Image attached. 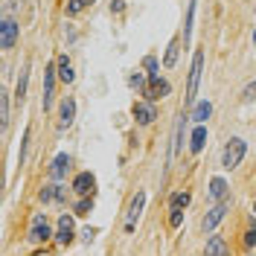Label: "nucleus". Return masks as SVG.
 Returning <instances> with one entry per match:
<instances>
[{
	"instance_id": "f257e3e1",
	"label": "nucleus",
	"mask_w": 256,
	"mask_h": 256,
	"mask_svg": "<svg viewBox=\"0 0 256 256\" xmlns=\"http://www.w3.org/2000/svg\"><path fill=\"white\" fill-rule=\"evenodd\" d=\"M244 152H248V143L242 140V137H233V140H227V146H224L222 152V166L230 172V169H236L242 163V158H244Z\"/></svg>"
},
{
	"instance_id": "f03ea898",
	"label": "nucleus",
	"mask_w": 256,
	"mask_h": 256,
	"mask_svg": "<svg viewBox=\"0 0 256 256\" xmlns=\"http://www.w3.org/2000/svg\"><path fill=\"white\" fill-rule=\"evenodd\" d=\"M201 73H204V50H195V56H192V67H190V88H186V102H195L198 84H201Z\"/></svg>"
},
{
	"instance_id": "7ed1b4c3",
	"label": "nucleus",
	"mask_w": 256,
	"mask_h": 256,
	"mask_svg": "<svg viewBox=\"0 0 256 256\" xmlns=\"http://www.w3.org/2000/svg\"><path fill=\"white\" fill-rule=\"evenodd\" d=\"M190 192H175L172 198H169V227H180L184 222V207L190 204Z\"/></svg>"
},
{
	"instance_id": "20e7f679",
	"label": "nucleus",
	"mask_w": 256,
	"mask_h": 256,
	"mask_svg": "<svg viewBox=\"0 0 256 256\" xmlns=\"http://www.w3.org/2000/svg\"><path fill=\"white\" fill-rule=\"evenodd\" d=\"M52 233H50V222H47V216L44 212H38L35 218H32V224H30V244H44V242L50 239Z\"/></svg>"
},
{
	"instance_id": "39448f33",
	"label": "nucleus",
	"mask_w": 256,
	"mask_h": 256,
	"mask_svg": "<svg viewBox=\"0 0 256 256\" xmlns=\"http://www.w3.org/2000/svg\"><path fill=\"white\" fill-rule=\"evenodd\" d=\"M146 207V192L140 190L134 198H131V207H128V216H126V233H134V227L140 222V212Z\"/></svg>"
},
{
	"instance_id": "423d86ee",
	"label": "nucleus",
	"mask_w": 256,
	"mask_h": 256,
	"mask_svg": "<svg viewBox=\"0 0 256 256\" xmlns=\"http://www.w3.org/2000/svg\"><path fill=\"white\" fill-rule=\"evenodd\" d=\"M169 82L166 79H160L158 73L154 76H148V84H146V90H143V96H148L152 102H158V99H163V96H169Z\"/></svg>"
},
{
	"instance_id": "0eeeda50",
	"label": "nucleus",
	"mask_w": 256,
	"mask_h": 256,
	"mask_svg": "<svg viewBox=\"0 0 256 256\" xmlns=\"http://www.w3.org/2000/svg\"><path fill=\"white\" fill-rule=\"evenodd\" d=\"M18 30H20V26H18L15 20H12V18H6V20L0 24V47H3V50L15 47V44H18Z\"/></svg>"
},
{
	"instance_id": "6e6552de",
	"label": "nucleus",
	"mask_w": 256,
	"mask_h": 256,
	"mask_svg": "<svg viewBox=\"0 0 256 256\" xmlns=\"http://www.w3.org/2000/svg\"><path fill=\"white\" fill-rule=\"evenodd\" d=\"M134 120L140 122V126H152L154 120H158V111H154V105H152V99L148 102H134Z\"/></svg>"
},
{
	"instance_id": "1a4fd4ad",
	"label": "nucleus",
	"mask_w": 256,
	"mask_h": 256,
	"mask_svg": "<svg viewBox=\"0 0 256 256\" xmlns=\"http://www.w3.org/2000/svg\"><path fill=\"white\" fill-rule=\"evenodd\" d=\"M52 90H56V64H47L44 67V99H41L44 111H50L52 105Z\"/></svg>"
},
{
	"instance_id": "9d476101",
	"label": "nucleus",
	"mask_w": 256,
	"mask_h": 256,
	"mask_svg": "<svg viewBox=\"0 0 256 256\" xmlns=\"http://www.w3.org/2000/svg\"><path fill=\"white\" fill-rule=\"evenodd\" d=\"M224 212H227V198H224V201H218V204L210 210L204 218H201V230H204V233H210V230H212V227L224 218Z\"/></svg>"
},
{
	"instance_id": "9b49d317",
	"label": "nucleus",
	"mask_w": 256,
	"mask_h": 256,
	"mask_svg": "<svg viewBox=\"0 0 256 256\" xmlns=\"http://www.w3.org/2000/svg\"><path fill=\"white\" fill-rule=\"evenodd\" d=\"M94 190H96V178L90 175V172L76 175V180H73V192H76V195H94Z\"/></svg>"
},
{
	"instance_id": "f8f14e48",
	"label": "nucleus",
	"mask_w": 256,
	"mask_h": 256,
	"mask_svg": "<svg viewBox=\"0 0 256 256\" xmlns=\"http://www.w3.org/2000/svg\"><path fill=\"white\" fill-rule=\"evenodd\" d=\"M73 120H76V102L67 96V99H62V120H58V128H70L73 126Z\"/></svg>"
},
{
	"instance_id": "ddd939ff",
	"label": "nucleus",
	"mask_w": 256,
	"mask_h": 256,
	"mask_svg": "<svg viewBox=\"0 0 256 256\" xmlns=\"http://www.w3.org/2000/svg\"><path fill=\"white\" fill-rule=\"evenodd\" d=\"M73 236H76V233H73V218H70V216H62V218H58V233H56L58 244H70Z\"/></svg>"
},
{
	"instance_id": "4468645a",
	"label": "nucleus",
	"mask_w": 256,
	"mask_h": 256,
	"mask_svg": "<svg viewBox=\"0 0 256 256\" xmlns=\"http://www.w3.org/2000/svg\"><path fill=\"white\" fill-rule=\"evenodd\" d=\"M204 143H207V126H204V122H198V126H195V131H192L190 152H195V154H198V152L204 148Z\"/></svg>"
},
{
	"instance_id": "2eb2a0df",
	"label": "nucleus",
	"mask_w": 256,
	"mask_h": 256,
	"mask_svg": "<svg viewBox=\"0 0 256 256\" xmlns=\"http://www.w3.org/2000/svg\"><path fill=\"white\" fill-rule=\"evenodd\" d=\"M67 169H70V154H58V158L52 160V169H50V175L56 178V180H62L67 175Z\"/></svg>"
},
{
	"instance_id": "dca6fc26",
	"label": "nucleus",
	"mask_w": 256,
	"mask_h": 256,
	"mask_svg": "<svg viewBox=\"0 0 256 256\" xmlns=\"http://www.w3.org/2000/svg\"><path fill=\"white\" fill-rule=\"evenodd\" d=\"M210 198H216V201H224L227 198V180L224 178H212L210 180Z\"/></svg>"
},
{
	"instance_id": "f3484780",
	"label": "nucleus",
	"mask_w": 256,
	"mask_h": 256,
	"mask_svg": "<svg viewBox=\"0 0 256 256\" xmlns=\"http://www.w3.org/2000/svg\"><path fill=\"white\" fill-rule=\"evenodd\" d=\"M58 79L64 84H70V82L76 79V73H73V67H70V58L67 56H58Z\"/></svg>"
},
{
	"instance_id": "a211bd4d",
	"label": "nucleus",
	"mask_w": 256,
	"mask_h": 256,
	"mask_svg": "<svg viewBox=\"0 0 256 256\" xmlns=\"http://www.w3.org/2000/svg\"><path fill=\"white\" fill-rule=\"evenodd\" d=\"M210 114H212V105L204 99V102H198V105L192 108V120H195V122H207Z\"/></svg>"
},
{
	"instance_id": "6ab92c4d",
	"label": "nucleus",
	"mask_w": 256,
	"mask_h": 256,
	"mask_svg": "<svg viewBox=\"0 0 256 256\" xmlns=\"http://www.w3.org/2000/svg\"><path fill=\"white\" fill-rule=\"evenodd\" d=\"M26 82H30V64H24V70H20V79H18V88H15V99H18V102L26 96Z\"/></svg>"
},
{
	"instance_id": "aec40b11",
	"label": "nucleus",
	"mask_w": 256,
	"mask_h": 256,
	"mask_svg": "<svg viewBox=\"0 0 256 256\" xmlns=\"http://www.w3.org/2000/svg\"><path fill=\"white\" fill-rule=\"evenodd\" d=\"M178 47H180V41H178V38H172V41H169V47H166V56H163V64H166V67H175Z\"/></svg>"
},
{
	"instance_id": "412c9836",
	"label": "nucleus",
	"mask_w": 256,
	"mask_h": 256,
	"mask_svg": "<svg viewBox=\"0 0 256 256\" xmlns=\"http://www.w3.org/2000/svg\"><path fill=\"white\" fill-rule=\"evenodd\" d=\"M62 198H64L62 186H44V190H41V201H44V204H50V201H62Z\"/></svg>"
},
{
	"instance_id": "4be33fe9",
	"label": "nucleus",
	"mask_w": 256,
	"mask_h": 256,
	"mask_svg": "<svg viewBox=\"0 0 256 256\" xmlns=\"http://www.w3.org/2000/svg\"><path fill=\"white\" fill-rule=\"evenodd\" d=\"M0 122H3V131L9 126V94L0 96Z\"/></svg>"
},
{
	"instance_id": "5701e85b",
	"label": "nucleus",
	"mask_w": 256,
	"mask_h": 256,
	"mask_svg": "<svg viewBox=\"0 0 256 256\" xmlns=\"http://www.w3.org/2000/svg\"><path fill=\"white\" fill-rule=\"evenodd\" d=\"M207 254H227V244H224V239L212 236V239L207 242Z\"/></svg>"
},
{
	"instance_id": "b1692460",
	"label": "nucleus",
	"mask_w": 256,
	"mask_h": 256,
	"mask_svg": "<svg viewBox=\"0 0 256 256\" xmlns=\"http://www.w3.org/2000/svg\"><path fill=\"white\" fill-rule=\"evenodd\" d=\"M90 3H94V0H70V3H67V15H70V18L79 15L82 9H84V6H90Z\"/></svg>"
},
{
	"instance_id": "393cba45",
	"label": "nucleus",
	"mask_w": 256,
	"mask_h": 256,
	"mask_svg": "<svg viewBox=\"0 0 256 256\" xmlns=\"http://www.w3.org/2000/svg\"><path fill=\"white\" fill-rule=\"evenodd\" d=\"M30 137H32V131L26 128L24 131V140H20V152H18V163L24 166V160H26V148H30Z\"/></svg>"
},
{
	"instance_id": "a878e982",
	"label": "nucleus",
	"mask_w": 256,
	"mask_h": 256,
	"mask_svg": "<svg viewBox=\"0 0 256 256\" xmlns=\"http://www.w3.org/2000/svg\"><path fill=\"white\" fill-rule=\"evenodd\" d=\"M192 18H195V0H190V15H186V26H184V41H190V35H192Z\"/></svg>"
},
{
	"instance_id": "bb28decb",
	"label": "nucleus",
	"mask_w": 256,
	"mask_h": 256,
	"mask_svg": "<svg viewBox=\"0 0 256 256\" xmlns=\"http://www.w3.org/2000/svg\"><path fill=\"white\" fill-rule=\"evenodd\" d=\"M256 99V82L250 84H244V90H242V102H254Z\"/></svg>"
},
{
	"instance_id": "cd10ccee",
	"label": "nucleus",
	"mask_w": 256,
	"mask_h": 256,
	"mask_svg": "<svg viewBox=\"0 0 256 256\" xmlns=\"http://www.w3.org/2000/svg\"><path fill=\"white\" fill-rule=\"evenodd\" d=\"M128 84H131V88H137V90H146V79H143V73H131Z\"/></svg>"
},
{
	"instance_id": "c85d7f7f",
	"label": "nucleus",
	"mask_w": 256,
	"mask_h": 256,
	"mask_svg": "<svg viewBox=\"0 0 256 256\" xmlns=\"http://www.w3.org/2000/svg\"><path fill=\"white\" fill-rule=\"evenodd\" d=\"M90 207H94V201H90L88 195H82V201L76 204V212H79V216H84V212H90Z\"/></svg>"
},
{
	"instance_id": "c756f323",
	"label": "nucleus",
	"mask_w": 256,
	"mask_h": 256,
	"mask_svg": "<svg viewBox=\"0 0 256 256\" xmlns=\"http://www.w3.org/2000/svg\"><path fill=\"white\" fill-rule=\"evenodd\" d=\"M143 64H146V70H148V76H154V73H158V58H154V56H148Z\"/></svg>"
},
{
	"instance_id": "7c9ffc66",
	"label": "nucleus",
	"mask_w": 256,
	"mask_h": 256,
	"mask_svg": "<svg viewBox=\"0 0 256 256\" xmlns=\"http://www.w3.org/2000/svg\"><path fill=\"white\" fill-rule=\"evenodd\" d=\"M244 244H248V248H254V244H256V224L244 233Z\"/></svg>"
},
{
	"instance_id": "2f4dec72",
	"label": "nucleus",
	"mask_w": 256,
	"mask_h": 256,
	"mask_svg": "<svg viewBox=\"0 0 256 256\" xmlns=\"http://www.w3.org/2000/svg\"><path fill=\"white\" fill-rule=\"evenodd\" d=\"M111 12H116V15L122 12V0H114V3H111Z\"/></svg>"
},
{
	"instance_id": "473e14b6",
	"label": "nucleus",
	"mask_w": 256,
	"mask_h": 256,
	"mask_svg": "<svg viewBox=\"0 0 256 256\" xmlns=\"http://www.w3.org/2000/svg\"><path fill=\"white\" fill-rule=\"evenodd\" d=\"M254 47H256V26H254Z\"/></svg>"
},
{
	"instance_id": "72a5a7b5",
	"label": "nucleus",
	"mask_w": 256,
	"mask_h": 256,
	"mask_svg": "<svg viewBox=\"0 0 256 256\" xmlns=\"http://www.w3.org/2000/svg\"><path fill=\"white\" fill-rule=\"evenodd\" d=\"M254 210H256V204H254Z\"/></svg>"
}]
</instances>
